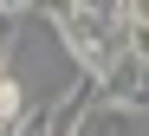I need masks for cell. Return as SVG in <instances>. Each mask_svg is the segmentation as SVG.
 Masks as SVG:
<instances>
[{"instance_id": "obj_1", "label": "cell", "mask_w": 149, "mask_h": 136, "mask_svg": "<svg viewBox=\"0 0 149 136\" xmlns=\"http://www.w3.org/2000/svg\"><path fill=\"white\" fill-rule=\"evenodd\" d=\"M45 20L58 26V39H65L71 59H78V71H84V78H97V71L110 65V45H104V20H97V7L58 0V7H45Z\"/></svg>"}, {"instance_id": "obj_3", "label": "cell", "mask_w": 149, "mask_h": 136, "mask_svg": "<svg viewBox=\"0 0 149 136\" xmlns=\"http://www.w3.org/2000/svg\"><path fill=\"white\" fill-rule=\"evenodd\" d=\"M26 20V7L19 0H0V65H7V45H13V26Z\"/></svg>"}, {"instance_id": "obj_2", "label": "cell", "mask_w": 149, "mask_h": 136, "mask_svg": "<svg viewBox=\"0 0 149 136\" xmlns=\"http://www.w3.org/2000/svg\"><path fill=\"white\" fill-rule=\"evenodd\" d=\"M97 91H104L110 110L143 117V110H149V65L136 59V52H123V59H110L104 71H97Z\"/></svg>"}, {"instance_id": "obj_4", "label": "cell", "mask_w": 149, "mask_h": 136, "mask_svg": "<svg viewBox=\"0 0 149 136\" xmlns=\"http://www.w3.org/2000/svg\"><path fill=\"white\" fill-rule=\"evenodd\" d=\"M130 52L149 65V7H136V26H130Z\"/></svg>"}, {"instance_id": "obj_5", "label": "cell", "mask_w": 149, "mask_h": 136, "mask_svg": "<svg viewBox=\"0 0 149 136\" xmlns=\"http://www.w3.org/2000/svg\"><path fill=\"white\" fill-rule=\"evenodd\" d=\"M19 136H45V110H33V123L19 130Z\"/></svg>"}]
</instances>
